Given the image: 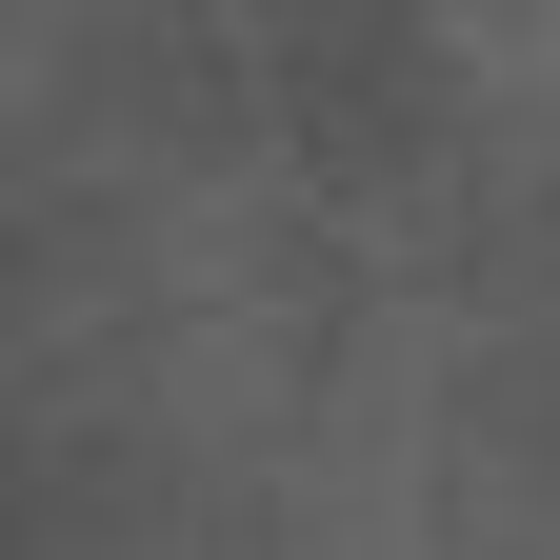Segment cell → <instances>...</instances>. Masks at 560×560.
I'll return each mask as SVG.
<instances>
[]
</instances>
